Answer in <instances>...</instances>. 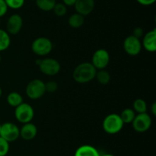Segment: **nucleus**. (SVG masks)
<instances>
[{"label":"nucleus","instance_id":"obj_1","mask_svg":"<svg viewBox=\"0 0 156 156\" xmlns=\"http://www.w3.org/2000/svg\"><path fill=\"white\" fill-rule=\"evenodd\" d=\"M96 73L97 69L91 63L83 62L74 69L73 77L74 80L79 84H86L95 78Z\"/></svg>","mask_w":156,"mask_h":156},{"label":"nucleus","instance_id":"obj_2","mask_svg":"<svg viewBox=\"0 0 156 156\" xmlns=\"http://www.w3.org/2000/svg\"><path fill=\"white\" fill-rule=\"evenodd\" d=\"M124 123L122 121L120 115L117 113H111L108 115L102 122L104 131L110 135L117 134L123 128Z\"/></svg>","mask_w":156,"mask_h":156},{"label":"nucleus","instance_id":"obj_3","mask_svg":"<svg viewBox=\"0 0 156 156\" xmlns=\"http://www.w3.org/2000/svg\"><path fill=\"white\" fill-rule=\"evenodd\" d=\"M26 95L30 99H38L46 93L45 83L40 79H34L26 86Z\"/></svg>","mask_w":156,"mask_h":156},{"label":"nucleus","instance_id":"obj_4","mask_svg":"<svg viewBox=\"0 0 156 156\" xmlns=\"http://www.w3.org/2000/svg\"><path fill=\"white\" fill-rule=\"evenodd\" d=\"M31 50L38 56H46L53 50V43L46 37H40L34 40L31 44Z\"/></svg>","mask_w":156,"mask_h":156},{"label":"nucleus","instance_id":"obj_5","mask_svg":"<svg viewBox=\"0 0 156 156\" xmlns=\"http://www.w3.org/2000/svg\"><path fill=\"white\" fill-rule=\"evenodd\" d=\"M37 63L41 73L47 76H55L60 71V64L54 58H45L40 60Z\"/></svg>","mask_w":156,"mask_h":156},{"label":"nucleus","instance_id":"obj_6","mask_svg":"<svg viewBox=\"0 0 156 156\" xmlns=\"http://www.w3.org/2000/svg\"><path fill=\"white\" fill-rule=\"evenodd\" d=\"M15 116L17 120L22 124L30 122L34 117V110L30 104L23 102L15 107Z\"/></svg>","mask_w":156,"mask_h":156},{"label":"nucleus","instance_id":"obj_7","mask_svg":"<svg viewBox=\"0 0 156 156\" xmlns=\"http://www.w3.org/2000/svg\"><path fill=\"white\" fill-rule=\"evenodd\" d=\"M0 136L9 143L16 141L20 137V130L13 122H5L1 125Z\"/></svg>","mask_w":156,"mask_h":156},{"label":"nucleus","instance_id":"obj_8","mask_svg":"<svg viewBox=\"0 0 156 156\" xmlns=\"http://www.w3.org/2000/svg\"><path fill=\"white\" fill-rule=\"evenodd\" d=\"M132 125L133 129L137 132H145L148 131L152 125V118L147 113H139L136 115Z\"/></svg>","mask_w":156,"mask_h":156},{"label":"nucleus","instance_id":"obj_9","mask_svg":"<svg viewBox=\"0 0 156 156\" xmlns=\"http://www.w3.org/2000/svg\"><path fill=\"white\" fill-rule=\"evenodd\" d=\"M110 57L109 53L107 50L103 48L95 50L91 58V64L97 70L105 69L109 64Z\"/></svg>","mask_w":156,"mask_h":156},{"label":"nucleus","instance_id":"obj_10","mask_svg":"<svg viewBox=\"0 0 156 156\" xmlns=\"http://www.w3.org/2000/svg\"><path fill=\"white\" fill-rule=\"evenodd\" d=\"M142 43L139 38L129 35L123 41V49L130 56H136L141 52Z\"/></svg>","mask_w":156,"mask_h":156},{"label":"nucleus","instance_id":"obj_11","mask_svg":"<svg viewBox=\"0 0 156 156\" xmlns=\"http://www.w3.org/2000/svg\"><path fill=\"white\" fill-rule=\"evenodd\" d=\"M23 26L22 17L19 14H13L7 20L6 32L9 35H17L21 32Z\"/></svg>","mask_w":156,"mask_h":156},{"label":"nucleus","instance_id":"obj_12","mask_svg":"<svg viewBox=\"0 0 156 156\" xmlns=\"http://www.w3.org/2000/svg\"><path fill=\"white\" fill-rule=\"evenodd\" d=\"M95 6L94 0H76L74 8L77 13L86 16L93 12Z\"/></svg>","mask_w":156,"mask_h":156},{"label":"nucleus","instance_id":"obj_13","mask_svg":"<svg viewBox=\"0 0 156 156\" xmlns=\"http://www.w3.org/2000/svg\"><path fill=\"white\" fill-rule=\"evenodd\" d=\"M142 46L149 52L156 50V30L155 28L149 31L143 35Z\"/></svg>","mask_w":156,"mask_h":156},{"label":"nucleus","instance_id":"obj_14","mask_svg":"<svg viewBox=\"0 0 156 156\" xmlns=\"http://www.w3.org/2000/svg\"><path fill=\"white\" fill-rule=\"evenodd\" d=\"M20 137L25 141H30L36 137L37 134V128L34 123L27 122L23 124L22 127L19 128Z\"/></svg>","mask_w":156,"mask_h":156},{"label":"nucleus","instance_id":"obj_15","mask_svg":"<svg viewBox=\"0 0 156 156\" xmlns=\"http://www.w3.org/2000/svg\"><path fill=\"white\" fill-rule=\"evenodd\" d=\"M74 156H101V154L92 145H83L76 149Z\"/></svg>","mask_w":156,"mask_h":156},{"label":"nucleus","instance_id":"obj_16","mask_svg":"<svg viewBox=\"0 0 156 156\" xmlns=\"http://www.w3.org/2000/svg\"><path fill=\"white\" fill-rule=\"evenodd\" d=\"M84 23H85V16L77 13V12L70 15L68 19L69 25L73 28H81L83 25Z\"/></svg>","mask_w":156,"mask_h":156},{"label":"nucleus","instance_id":"obj_17","mask_svg":"<svg viewBox=\"0 0 156 156\" xmlns=\"http://www.w3.org/2000/svg\"><path fill=\"white\" fill-rule=\"evenodd\" d=\"M8 104L12 107H17L23 102V97L18 92H11L7 96Z\"/></svg>","mask_w":156,"mask_h":156},{"label":"nucleus","instance_id":"obj_18","mask_svg":"<svg viewBox=\"0 0 156 156\" xmlns=\"http://www.w3.org/2000/svg\"><path fill=\"white\" fill-rule=\"evenodd\" d=\"M10 44V35L6 31L0 29V52L7 50Z\"/></svg>","mask_w":156,"mask_h":156},{"label":"nucleus","instance_id":"obj_19","mask_svg":"<svg viewBox=\"0 0 156 156\" xmlns=\"http://www.w3.org/2000/svg\"><path fill=\"white\" fill-rule=\"evenodd\" d=\"M36 6L39 9L44 12L53 11L56 2V0H36Z\"/></svg>","mask_w":156,"mask_h":156},{"label":"nucleus","instance_id":"obj_20","mask_svg":"<svg viewBox=\"0 0 156 156\" xmlns=\"http://www.w3.org/2000/svg\"><path fill=\"white\" fill-rule=\"evenodd\" d=\"M136 113L133 109L131 108H126L124 109L121 113L120 114V118H121L122 121L124 124H129L132 123L133 121L134 118L136 116Z\"/></svg>","mask_w":156,"mask_h":156},{"label":"nucleus","instance_id":"obj_21","mask_svg":"<svg viewBox=\"0 0 156 156\" xmlns=\"http://www.w3.org/2000/svg\"><path fill=\"white\" fill-rule=\"evenodd\" d=\"M95 78L100 84L106 85V84H109V82L111 81V74L105 69L98 70V71L97 70V73H96Z\"/></svg>","mask_w":156,"mask_h":156},{"label":"nucleus","instance_id":"obj_22","mask_svg":"<svg viewBox=\"0 0 156 156\" xmlns=\"http://www.w3.org/2000/svg\"><path fill=\"white\" fill-rule=\"evenodd\" d=\"M133 110L135 111V113H137L138 114L139 113H146V111H147V103L144 99H141V98L136 99L133 102Z\"/></svg>","mask_w":156,"mask_h":156},{"label":"nucleus","instance_id":"obj_23","mask_svg":"<svg viewBox=\"0 0 156 156\" xmlns=\"http://www.w3.org/2000/svg\"><path fill=\"white\" fill-rule=\"evenodd\" d=\"M55 15L58 17H62L66 14L67 7L62 2L56 3L53 9Z\"/></svg>","mask_w":156,"mask_h":156},{"label":"nucleus","instance_id":"obj_24","mask_svg":"<svg viewBox=\"0 0 156 156\" xmlns=\"http://www.w3.org/2000/svg\"><path fill=\"white\" fill-rule=\"evenodd\" d=\"M8 8L12 9H19L23 7L25 0H5Z\"/></svg>","mask_w":156,"mask_h":156},{"label":"nucleus","instance_id":"obj_25","mask_svg":"<svg viewBox=\"0 0 156 156\" xmlns=\"http://www.w3.org/2000/svg\"><path fill=\"white\" fill-rule=\"evenodd\" d=\"M9 151V142L0 136V156H6Z\"/></svg>","mask_w":156,"mask_h":156},{"label":"nucleus","instance_id":"obj_26","mask_svg":"<svg viewBox=\"0 0 156 156\" xmlns=\"http://www.w3.org/2000/svg\"><path fill=\"white\" fill-rule=\"evenodd\" d=\"M46 92L48 93H54L58 89V84L54 80H50L45 83Z\"/></svg>","mask_w":156,"mask_h":156},{"label":"nucleus","instance_id":"obj_27","mask_svg":"<svg viewBox=\"0 0 156 156\" xmlns=\"http://www.w3.org/2000/svg\"><path fill=\"white\" fill-rule=\"evenodd\" d=\"M8 9L9 8H8L5 0H0V18L4 16L7 13Z\"/></svg>","mask_w":156,"mask_h":156},{"label":"nucleus","instance_id":"obj_28","mask_svg":"<svg viewBox=\"0 0 156 156\" xmlns=\"http://www.w3.org/2000/svg\"><path fill=\"white\" fill-rule=\"evenodd\" d=\"M132 35H133L134 37H136V38L140 39V38H142V37L144 35V31H143V29L142 28L136 27L135 29H134Z\"/></svg>","mask_w":156,"mask_h":156},{"label":"nucleus","instance_id":"obj_29","mask_svg":"<svg viewBox=\"0 0 156 156\" xmlns=\"http://www.w3.org/2000/svg\"><path fill=\"white\" fill-rule=\"evenodd\" d=\"M155 1L156 0H136V2L139 4L144 6H152V5H153L155 2Z\"/></svg>","mask_w":156,"mask_h":156},{"label":"nucleus","instance_id":"obj_30","mask_svg":"<svg viewBox=\"0 0 156 156\" xmlns=\"http://www.w3.org/2000/svg\"><path fill=\"white\" fill-rule=\"evenodd\" d=\"M76 2V0H62V3L66 7H68V6H74Z\"/></svg>","mask_w":156,"mask_h":156},{"label":"nucleus","instance_id":"obj_31","mask_svg":"<svg viewBox=\"0 0 156 156\" xmlns=\"http://www.w3.org/2000/svg\"><path fill=\"white\" fill-rule=\"evenodd\" d=\"M151 113L153 116H156V102H152V106H151Z\"/></svg>","mask_w":156,"mask_h":156},{"label":"nucleus","instance_id":"obj_32","mask_svg":"<svg viewBox=\"0 0 156 156\" xmlns=\"http://www.w3.org/2000/svg\"><path fill=\"white\" fill-rule=\"evenodd\" d=\"M101 156H115V155H114V154H102V155Z\"/></svg>","mask_w":156,"mask_h":156},{"label":"nucleus","instance_id":"obj_33","mask_svg":"<svg viewBox=\"0 0 156 156\" xmlns=\"http://www.w3.org/2000/svg\"><path fill=\"white\" fill-rule=\"evenodd\" d=\"M2 88L0 87V97L2 96Z\"/></svg>","mask_w":156,"mask_h":156},{"label":"nucleus","instance_id":"obj_34","mask_svg":"<svg viewBox=\"0 0 156 156\" xmlns=\"http://www.w3.org/2000/svg\"><path fill=\"white\" fill-rule=\"evenodd\" d=\"M1 61H2V57H1V54H0V63H1Z\"/></svg>","mask_w":156,"mask_h":156},{"label":"nucleus","instance_id":"obj_35","mask_svg":"<svg viewBox=\"0 0 156 156\" xmlns=\"http://www.w3.org/2000/svg\"><path fill=\"white\" fill-rule=\"evenodd\" d=\"M1 125H2V124L0 123V131H1Z\"/></svg>","mask_w":156,"mask_h":156},{"label":"nucleus","instance_id":"obj_36","mask_svg":"<svg viewBox=\"0 0 156 156\" xmlns=\"http://www.w3.org/2000/svg\"><path fill=\"white\" fill-rule=\"evenodd\" d=\"M0 24H1V18H0Z\"/></svg>","mask_w":156,"mask_h":156},{"label":"nucleus","instance_id":"obj_37","mask_svg":"<svg viewBox=\"0 0 156 156\" xmlns=\"http://www.w3.org/2000/svg\"><path fill=\"white\" fill-rule=\"evenodd\" d=\"M30 1H36V0H30Z\"/></svg>","mask_w":156,"mask_h":156}]
</instances>
